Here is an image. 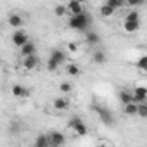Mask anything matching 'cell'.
I'll return each instance as SVG.
<instances>
[{"instance_id": "25", "label": "cell", "mask_w": 147, "mask_h": 147, "mask_svg": "<svg viewBox=\"0 0 147 147\" xmlns=\"http://www.w3.org/2000/svg\"><path fill=\"white\" fill-rule=\"evenodd\" d=\"M54 14L57 16V18H62V16H66L67 14V11H66V5H55V9H54Z\"/></svg>"}, {"instance_id": "30", "label": "cell", "mask_w": 147, "mask_h": 147, "mask_svg": "<svg viewBox=\"0 0 147 147\" xmlns=\"http://www.w3.org/2000/svg\"><path fill=\"white\" fill-rule=\"evenodd\" d=\"M19 130H21V125H19V123H12V125H11V131H12V133H18Z\"/></svg>"}, {"instance_id": "19", "label": "cell", "mask_w": 147, "mask_h": 147, "mask_svg": "<svg viewBox=\"0 0 147 147\" xmlns=\"http://www.w3.org/2000/svg\"><path fill=\"white\" fill-rule=\"evenodd\" d=\"M66 73H67V75H71V76H80L82 69H80V66H78V64L71 62V64H67V66H66Z\"/></svg>"}, {"instance_id": "22", "label": "cell", "mask_w": 147, "mask_h": 147, "mask_svg": "<svg viewBox=\"0 0 147 147\" xmlns=\"http://www.w3.org/2000/svg\"><path fill=\"white\" fill-rule=\"evenodd\" d=\"M106 5H107V7H111L113 11H116V9H121V7L125 5V2H123V0H107Z\"/></svg>"}, {"instance_id": "11", "label": "cell", "mask_w": 147, "mask_h": 147, "mask_svg": "<svg viewBox=\"0 0 147 147\" xmlns=\"http://www.w3.org/2000/svg\"><path fill=\"white\" fill-rule=\"evenodd\" d=\"M52 106H54L55 111H66V109L69 107V97H66V95L55 97V99L52 100Z\"/></svg>"}, {"instance_id": "9", "label": "cell", "mask_w": 147, "mask_h": 147, "mask_svg": "<svg viewBox=\"0 0 147 147\" xmlns=\"http://www.w3.org/2000/svg\"><path fill=\"white\" fill-rule=\"evenodd\" d=\"M131 95H133V102L135 104H144L145 99H147V88L145 87H135Z\"/></svg>"}, {"instance_id": "10", "label": "cell", "mask_w": 147, "mask_h": 147, "mask_svg": "<svg viewBox=\"0 0 147 147\" xmlns=\"http://www.w3.org/2000/svg\"><path fill=\"white\" fill-rule=\"evenodd\" d=\"M11 92H12V95L18 97V99H28L30 94H31L26 87H23V85H19V83H14L12 88H11Z\"/></svg>"}, {"instance_id": "15", "label": "cell", "mask_w": 147, "mask_h": 147, "mask_svg": "<svg viewBox=\"0 0 147 147\" xmlns=\"http://www.w3.org/2000/svg\"><path fill=\"white\" fill-rule=\"evenodd\" d=\"M85 38H87V43L88 45H97V43H100V36H99V33L97 31H87L85 33Z\"/></svg>"}, {"instance_id": "24", "label": "cell", "mask_w": 147, "mask_h": 147, "mask_svg": "<svg viewBox=\"0 0 147 147\" xmlns=\"http://www.w3.org/2000/svg\"><path fill=\"white\" fill-rule=\"evenodd\" d=\"M59 90H61V92H62L64 95H67V94H69V92L73 90V85H71L69 82H62V83L59 85Z\"/></svg>"}, {"instance_id": "16", "label": "cell", "mask_w": 147, "mask_h": 147, "mask_svg": "<svg viewBox=\"0 0 147 147\" xmlns=\"http://www.w3.org/2000/svg\"><path fill=\"white\" fill-rule=\"evenodd\" d=\"M138 28H140V21H137V23L123 21V30H125V33H135V31H138Z\"/></svg>"}, {"instance_id": "20", "label": "cell", "mask_w": 147, "mask_h": 147, "mask_svg": "<svg viewBox=\"0 0 147 147\" xmlns=\"http://www.w3.org/2000/svg\"><path fill=\"white\" fill-rule=\"evenodd\" d=\"M137 106H138V104H135V102H130V104L123 106V113H125L126 116H135V114H137Z\"/></svg>"}, {"instance_id": "7", "label": "cell", "mask_w": 147, "mask_h": 147, "mask_svg": "<svg viewBox=\"0 0 147 147\" xmlns=\"http://www.w3.org/2000/svg\"><path fill=\"white\" fill-rule=\"evenodd\" d=\"M7 23H9V26L21 30L23 24H24V18H23L21 14H18V12H11V14L7 16Z\"/></svg>"}, {"instance_id": "32", "label": "cell", "mask_w": 147, "mask_h": 147, "mask_svg": "<svg viewBox=\"0 0 147 147\" xmlns=\"http://www.w3.org/2000/svg\"><path fill=\"white\" fill-rule=\"evenodd\" d=\"M99 147H107V145H106V144H104V145H99Z\"/></svg>"}, {"instance_id": "13", "label": "cell", "mask_w": 147, "mask_h": 147, "mask_svg": "<svg viewBox=\"0 0 147 147\" xmlns=\"http://www.w3.org/2000/svg\"><path fill=\"white\" fill-rule=\"evenodd\" d=\"M50 59H52L57 66H61V64H64V62H66V54H64L62 50L55 49V50H52V52H50Z\"/></svg>"}, {"instance_id": "14", "label": "cell", "mask_w": 147, "mask_h": 147, "mask_svg": "<svg viewBox=\"0 0 147 147\" xmlns=\"http://www.w3.org/2000/svg\"><path fill=\"white\" fill-rule=\"evenodd\" d=\"M33 147H52L49 138H47V133H40L33 142Z\"/></svg>"}, {"instance_id": "27", "label": "cell", "mask_w": 147, "mask_h": 147, "mask_svg": "<svg viewBox=\"0 0 147 147\" xmlns=\"http://www.w3.org/2000/svg\"><path fill=\"white\" fill-rule=\"evenodd\" d=\"M137 66H138L142 71H145V69H147V55H142V57L137 61Z\"/></svg>"}, {"instance_id": "5", "label": "cell", "mask_w": 147, "mask_h": 147, "mask_svg": "<svg viewBox=\"0 0 147 147\" xmlns=\"http://www.w3.org/2000/svg\"><path fill=\"white\" fill-rule=\"evenodd\" d=\"M26 42H30V36H28V33L21 28V30H16L14 33H12V43L18 47V49H21Z\"/></svg>"}, {"instance_id": "23", "label": "cell", "mask_w": 147, "mask_h": 147, "mask_svg": "<svg viewBox=\"0 0 147 147\" xmlns=\"http://www.w3.org/2000/svg\"><path fill=\"white\" fill-rule=\"evenodd\" d=\"M99 12H100V16H102V18H111V16L114 14V11H113L111 7H107L106 4H104V5H100V11H99Z\"/></svg>"}, {"instance_id": "4", "label": "cell", "mask_w": 147, "mask_h": 147, "mask_svg": "<svg viewBox=\"0 0 147 147\" xmlns=\"http://www.w3.org/2000/svg\"><path fill=\"white\" fill-rule=\"evenodd\" d=\"M47 138H49V142H50L52 147H61V145H64V142H66L64 133H61V131H57V130H50V131L47 133Z\"/></svg>"}, {"instance_id": "3", "label": "cell", "mask_w": 147, "mask_h": 147, "mask_svg": "<svg viewBox=\"0 0 147 147\" xmlns=\"http://www.w3.org/2000/svg\"><path fill=\"white\" fill-rule=\"evenodd\" d=\"M94 109H95V113L99 114V118H100V121L104 123V125H107V126H113L114 125V116H113V113L107 109V107H102V106H94Z\"/></svg>"}, {"instance_id": "17", "label": "cell", "mask_w": 147, "mask_h": 147, "mask_svg": "<svg viewBox=\"0 0 147 147\" xmlns=\"http://www.w3.org/2000/svg\"><path fill=\"white\" fill-rule=\"evenodd\" d=\"M92 61H94L95 64H104V62L107 61V55H106L104 50H95V52L92 54Z\"/></svg>"}, {"instance_id": "29", "label": "cell", "mask_w": 147, "mask_h": 147, "mask_svg": "<svg viewBox=\"0 0 147 147\" xmlns=\"http://www.w3.org/2000/svg\"><path fill=\"white\" fill-rule=\"evenodd\" d=\"M67 50H69V52H76V50H78V45H76L75 42H69V43H67Z\"/></svg>"}, {"instance_id": "31", "label": "cell", "mask_w": 147, "mask_h": 147, "mask_svg": "<svg viewBox=\"0 0 147 147\" xmlns=\"http://www.w3.org/2000/svg\"><path fill=\"white\" fill-rule=\"evenodd\" d=\"M126 4L133 7V5H140V4H142V0H128V2H126Z\"/></svg>"}, {"instance_id": "28", "label": "cell", "mask_w": 147, "mask_h": 147, "mask_svg": "<svg viewBox=\"0 0 147 147\" xmlns=\"http://www.w3.org/2000/svg\"><path fill=\"white\" fill-rule=\"evenodd\" d=\"M47 67H49V71H55V69H57L59 66H57V64H55V62H54L52 59H49V62H47Z\"/></svg>"}, {"instance_id": "6", "label": "cell", "mask_w": 147, "mask_h": 147, "mask_svg": "<svg viewBox=\"0 0 147 147\" xmlns=\"http://www.w3.org/2000/svg\"><path fill=\"white\" fill-rule=\"evenodd\" d=\"M66 11L69 16H76V14H82L85 9H83V4L82 2H76V0H71V2L66 4Z\"/></svg>"}, {"instance_id": "26", "label": "cell", "mask_w": 147, "mask_h": 147, "mask_svg": "<svg viewBox=\"0 0 147 147\" xmlns=\"http://www.w3.org/2000/svg\"><path fill=\"white\" fill-rule=\"evenodd\" d=\"M137 114H138L140 118H147V104H145V102L137 106Z\"/></svg>"}, {"instance_id": "8", "label": "cell", "mask_w": 147, "mask_h": 147, "mask_svg": "<svg viewBox=\"0 0 147 147\" xmlns=\"http://www.w3.org/2000/svg\"><path fill=\"white\" fill-rule=\"evenodd\" d=\"M38 64H40V57H38L36 54L28 55V57H23V67H24V69H28V71L36 69V67H38Z\"/></svg>"}, {"instance_id": "21", "label": "cell", "mask_w": 147, "mask_h": 147, "mask_svg": "<svg viewBox=\"0 0 147 147\" xmlns=\"http://www.w3.org/2000/svg\"><path fill=\"white\" fill-rule=\"evenodd\" d=\"M125 21L137 23V21H140V14H138L137 11H130V12H126V14H125Z\"/></svg>"}, {"instance_id": "18", "label": "cell", "mask_w": 147, "mask_h": 147, "mask_svg": "<svg viewBox=\"0 0 147 147\" xmlns=\"http://www.w3.org/2000/svg\"><path fill=\"white\" fill-rule=\"evenodd\" d=\"M118 99H119V102H121L123 106L133 102V95H131V92H128V90H121L119 95H118Z\"/></svg>"}, {"instance_id": "2", "label": "cell", "mask_w": 147, "mask_h": 147, "mask_svg": "<svg viewBox=\"0 0 147 147\" xmlns=\"http://www.w3.org/2000/svg\"><path fill=\"white\" fill-rule=\"evenodd\" d=\"M67 126H69L71 130H75V133H76L78 137H85V135L88 133L87 125H85V123H83V119H82V118H78V116L71 118V119L67 121Z\"/></svg>"}, {"instance_id": "12", "label": "cell", "mask_w": 147, "mask_h": 147, "mask_svg": "<svg viewBox=\"0 0 147 147\" xmlns=\"http://www.w3.org/2000/svg\"><path fill=\"white\" fill-rule=\"evenodd\" d=\"M19 54L23 55V57H28V55H33V54H36V45L30 40V42H26L21 49H19Z\"/></svg>"}, {"instance_id": "1", "label": "cell", "mask_w": 147, "mask_h": 147, "mask_svg": "<svg viewBox=\"0 0 147 147\" xmlns=\"http://www.w3.org/2000/svg\"><path fill=\"white\" fill-rule=\"evenodd\" d=\"M69 28L73 30H76V31H88V26L92 24V16L83 11L82 14H76V16H69V21H67Z\"/></svg>"}]
</instances>
